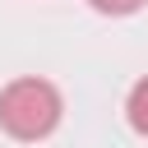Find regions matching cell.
Segmentation results:
<instances>
[{
    "label": "cell",
    "mask_w": 148,
    "mask_h": 148,
    "mask_svg": "<svg viewBox=\"0 0 148 148\" xmlns=\"http://www.w3.org/2000/svg\"><path fill=\"white\" fill-rule=\"evenodd\" d=\"M97 14H106V18H130V14H139L148 0H88Z\"/></svg>",
    "instance_id": "cell-3"
},
{
    "label": "cell",
    "mask_w": 148,
    "mask_h": 148,
    "mask_svg": "<svg viewBox=\"0 0 148 148\" xmlns=\"http://www.w3.org/2000/svg\"><path fill=\"white\" fill-rule=\"evenodd\" d=\"M125 120H130L134 134L148 139V79H139V83L130 88V97H125Z\"/></svg>",
    "instance_id": "cell-2"
},
{
    "label": "cell",
    "mask_w": 148,
    "mask_h": 148,
    "mask_svg": "<svg viewBox=\"0 0 148 148\" xmlns=\"http://www.w3.org/2000/svg\"><path fill=\"white\" fill-rule=\"evenodd\" d=\"M65 120V97L51 79H37V74H23V79H9L0 88V130L18 143H42L60 130Z\"/></svg>",
    "instance_id": "cell-1"
}]
</instances>
